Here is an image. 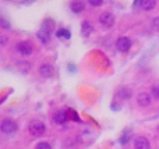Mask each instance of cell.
<instances>
[{"label": "cell", "instance_id": "cell-1", "mask_svg": "<svg viewBox=\"0 0 159 149\" xmlns=\"http://www.w3.org/2000/svg\"><path fill=\"white\" fill-rule=\"evenodd\" d=\"M28 131H30V134L34 137H42L46 133V125H45L41 120H32V121L28 124Z\"/></svg>", "mask_w": 159, "mask_h": 149}, {"label": "cell", "instance_id": "cell-2", "mask_svg": "<svg viewBox=\"0 0 159 149\" xmlns=\"http://www.w3.org/2000/svg\"><path fill=\"white\" fill-rule=\"evenodd\" d=\"M17 128H18L17 127V123L11 119H3L2 124H0V130H2V133L6 134V135H13V134H16Z\"/></svg>", "mask_w": 159, "mask_h": 149}, {"label": "cell", "instance_id": "cell-3", "mask_svg": "<svg viewBox=\"0 0 159 149\" xmlns=\"http://www.w3.org/2000/svg\"><path fill=\"white\" fill-rule=\"evenodd\" d=\"M130 47H131V41H130L127 36H120V38H117V41H116V49H117L119 52L126 53L130 50Z\"/></svg>", "mask_w": 159, "mask_h": 149}, {"label": "cell", "instance_id": "cell-4", "mask_svg": "<svg viewBox=\"0 0 159 149\" xmlns=\"http://www.w3.org/2000/svg\"><path fill=\"white\" fill-rule=\"evenodd\" d=\"M17 52H18L21 56H30V55H32L34 47H32V45L27 41L18 42V43H17Z\"/></svg>", "mask_w": 159, "mask_h": 149}, {"label": "cell", "instance_id": "cell-5", "mask_svg": "<svg viewBox=\"0 0 159 149\" xmlns=\"http://www.w3.org/2000/svg\"><path fill=\"white\" fill-rule=\"evenodd\" d=\"M99 22H101L105 28H110L113 24H115V15H113L112 13L105 11V13H102L101 17H99Z\"/></svg>", "mask_w": 159, "mask_h": 149}, {"label": "cell", "instance_id": "cell-6", "mask_svg": "<svg viewBox=\"0 0 159 149\" xmlns=\"http://www.w3.org/2000/svg\"><path fill=\"white\" fill-rule=\"evenodd\" d=\"M152 102V98L149 94H147V92H140L137 96V103L138 106H141V107H148L149 105H151Z\"/></svg>", "mask_w": 159, "mask_h": 149}, {"label": "cell", "instance_id": "cell-7", "mask_svg": "<svg viewBox=\"0 0 159 149\" xmlns=\"http://www.w3.org/2000/svg\"><path fill=\"white\" fill-rule=\"evenodd\" d=\"M67 120H69V113L66 110H57L55 114H53V121L56 124H66Z\"/></svg>", "mask_w": 159, "mask_h": 149}, {"label": "cell", "instance_id": "cell-8", "mask_svg": "<svg viewBox=\"0 0 159 149\" xmlns=\"http://www.w3.org/2000/svg\"><path fill=\"white\" fill-rule=\"evenodd\" d=\"M53 72H55V70H53V66H52V64L43 63V64H41V67H39V74H41L42 77H45V78L52 77Z\"/></svg>", "mask_w": 159, "mask_h": 149}, {"label": "cell", "instance_id": "cell-9", "mask_svg": "<svg viewBox=\"0 0 159 149\" xmlns=\"http://www.w3.org/2000/svg\"><path fill=\"white\" fill-rule=\"evenodd\" d=\"M151 145H149V141L145 138V137H137L134 139V149H149Z\"/></svg>", "mask_w": 159, "mask_h": 149}, {"label": "cell", "instance_id": "cell-10", "mask_svg": "<svg viewBox=\"0 0 159 149\" xmlns=\"http://www.w3.org/2000/svg\"><path fill=\"white\" fill-rule=\"evenodd\" d=\"M84 8H85V4L82 0H73V2H70V10H71L74 14L82 13Z\"/></svg>", "mask_w": 159, "mask_h": 149}, {"label": "cell", "instance_id": "cell-11", "mask_svg": "<svg viewBox=\"0 0 159 149\" xmlns=\"http://www.w3.org/2000/svg\"><path fill=\"white\" fill-rule=\"evenodd\" d=\"M138 4L143 10L149 11V10H154L155 4H157V0H138Z\"/></svg>", "mask_w": 159, "mask_h": 149}, {"label": "cell", "instance_id": "cell-12", "mask_svg": "<svg viewBox=\"0 0 159 149\" xmlns=\"http://www.w3.org/2000/svg\"><path fill=\"white\" fill-rule=\"evenodd\" d=\"M116 98H119L120 100H129L131 98V91L129 88H120L116 92Z\"/></svg>", "mask_w": 159, "mask_h": 149}, {"label": "cell", "instance_id": "cell-13", "mask_svg": "<svg viewBox=\"0 0 159 149\" xmlns=\"http://www.w3.org/2000/svg\"><path fill=\"white\" fill-rule=\"evenodd\" d=\"M92 25H91L89 21H82L81 24V33L82 36H89L91 33H92Z\"/></svg>", "mask_w": 159, "mask_h": 149}, {"label": "cell", "instance_id": "cell-14", "mask_svg": "<svg viewBox=\"0 0 159 149\" xmlns=\"http://www.w3.org/2000/svg\"><path fill=\"white\" fill-rule=\"evenodd\" d=\"M56 36L61 39H70L71 38V32L69 29H66V28H60V29L56 31Z\"/></svg>", "mask_w": 159, "mask_h": 149}, {"label": "cell", "instance_id": "cell-15", "mask_svg": "<svg viewBox=\"0 0 159 149\" xmlns=\"http://www.w3.org/2000/svg\"><path fill=\"white\" fill-rule=\"evenodd\" d=\"M130 138H131V131H130V130L124 131L123 135L120 137V144H121V145H126L127 142L130 141Z\"/></svg>", "mask_w": 159, "mask_h": 149}, {"label": "cell", "instance_id": "cell-16", "mask_svg": "<svg viewBox=\"0 0 159 149\" xmlns=\"http://www.w3.org/2000/svg\"><path fill=\"white\" fill-rule=\"evenodd\" d=\"M151 94H152V96H154L155 99H159V84H157V85L152 86Z\"/></svg>", "mask_w": 159, "mask_h": 149}, {"label": "cell", "instance_id": "cell-17", "mask_svg": "<svg viewBox=\"0 0 159 149\" xmlns=\"http://www.w3.org/2000/svg\"><path fill=\"white\" fill-rule=\"evenodd\" d=\"M0 27H2V28H4V29H10V28H11V25L8 24V22H7V20H6L4 17H2V18H0Z\"/></svg>", "mask_w": 159, "mask_h": 149}, {"label": "cell", "instance_id": "cell-18", "mask_svg": "<svg viewBox=\"0 0 159 149\" xmlns=\"http://www.w3.org/2000/svg\"><path fill=\"white\" fill-rule=\"evenodd\" d=\"M88 3H89L92 7H99V6L103 4V0H88Z\"/></svg>", "mask_w": 159, "mask_h": 149}, {"label": "cell", "instance_id": "cell-19", "mask_svg": "<svg viewBox=\"0 0 159 149\" xmlns=\"http://www.w3.org/2000/svg\"><path fill=\"white\" fill-rule=\"evenodd\" d=\"M35 149H52V147H50L48 142H39Z\"/></svg>", "mask_w": 159, "mask_h": 149}, {"label": "cell", "instance_id": "cell-20", "mask_svg": "<svg viewBox=\"0 0 159 149\" xmlns=\"http://www.w3.org/2000/svg\"><path fill=\"white\" fill-rule=\"evenodd\" d=\"M152 28L159 32V17H155V18L152 20Z\"/></svg>", "mask_w": 159, "mask_h": 149}, {"label": "cell", "instance_id": "cell-21", "mask_svg": "<svg viewBox=\"0 0 159 149\" xmlns=\"http://www.w3.org/2000/svg\"><path fill=\"white\" fill-rule=\"evenodd\" d=\"M0 43H2V46H6V43H7V38L4 35L0 36Z\"/></svg>", "mask_w": 159, "mask_h": 149}]
</instances>
